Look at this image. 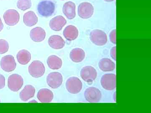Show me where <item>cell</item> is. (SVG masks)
I'll return each instance as SVG.
<instances>
[{
	"label": "cell",
	"mask_w": 151,
	"mask_h": 113,
	"mask_svg": "<svg viewBox=\"0 0 151 113\" xmlns=\"http://www.w3.org/2000/svg\"><path fill=\"white\" fill-rule=\"evenodd\" d=\"M48 67L52 70H58L62 66L63 62L61 59L55 55L49 56L47 60Z\"/></svg>",
	"instance_id": "7402d4cb"
},
{
	"label": "cell",
	"mask_w": 151,
	"mask_h": 113,
	"mask_svg": "<svg viewBox=\"0 0 151 113\" xmlns=\"http://www.w3.org/2000/svg\"><path fill=\"white\" fill-rule=\"evenodd\" d=\"M3 18L6 24L14 26L19 21L20 15L18 12L15 10L9 9L4 13Z\"/></svg>",
	"instance_id": "7c38bea8"
},
{
	"label": "cell",
	"mask_w": 151,
	"mask_h": 113,
	"mask_svg": "<svg viewBox=\"0 0 151 113\" xmlns=\"http://www.w3.org/2000/svg\"><path fill=\"white\" fill-rule=\"evenodd\" d=\"M89 38L92 43L97 46H103L108 41V36L104 31L100 29H94L91 31Z\"/></svg>",
	"instance_id": "7a4b0ae2"
},
{
	"label": "cell",
	"mask_w": 151,
	"mask_h": 113,
	"mask_svg": "<svg viewBox=\"0 0 151 113\" xmlns=\"http://www.w3.org/2000/svg\"><path fill=\"white\" fill-rule=\"evenodd\" d=\"M47 83L52 89H56L62 85L63 78L62 74L59 72L50 73L47 77Z\"/></svg>",
	"instance_id": "30bf717a"
},
{
	"label": "cell",
	"mask_w": 151,
	"mask_h": 113,
	"mask_svg": "<svg viewBox=\"0 0 151 113\" xmlns=\"http://www.w3.org/2000/svg\"><path fill=\"white\" fill-rule=\"evenodd\" d=\"M85 99L90 103L99 102L102 98V94L99 89L90 87L85 90L84 93Z\"/></svg>",
	"instance_id": "5b68a950"
},
{
	"label": "cell",
	"mask_w": 151,
	"mask_h": 113,
	"mask_svg": "<svg viewBox=\"0 0 151 113\" xmlns=\"http://www.w3.org/2000/svg\"><path fill=\"white\" fill-rule=\"evenodd\" d=\"M5 86V78L4 75L0 74V89H4Z\"/></svg>",
	"instance_id": "f1b7e54d"
},
{
	"label": "cell",
	"mask_w": 151,
	"mask_h": 113,
	"mask_svg": "<svg viewBox=\"0 0 151 113\" xmlns=\"http://www.w3.org/2000/svg\"><path fill=\"white\" fill-rule=\"evenodd\" d=\"M60 1H65V0H60Z\"/></svg>",
	"instance_id": "d6a6232c"
},
{
	"label": "cell",
	"mask_w": 151,
	"mask_h": 113,
	"mask_svg": "<svg viewBox=\"0 0 151 113\" xmlns=\"http://www.w3.org/2000/svg\"><path fill=\"white\" fill-rule=\"evenodd\" d=\"M54 95L51 90L47 89H40L37 94L38 100L42 103H49L53 100Z\"/></svg>",
	"instance_id": "9a60e30c"
},
{
	"label": "cell",
	"mask_w": 151,
	"mask_h": 113,
	"mask_svg": "<svg viewBox=\"0 0 151 113\" xmlns=\"http://www.w3.org/2000/svg\"><path fill=\"white\" fill-rule=\"evenodd\" d=\"M0 64L1 69L6 72H12L17 67L14 57L12 55H7L3 57Z\"/></svg>",
	"instance_id": "8fae6325"
},
{
	"label": "cell",
	"mask_w": 151,
	"mask_h": 113,
	"mask_svg": "<svg viewBox=\"0 0 151 113\" xmlns=\"http://www.w3.org/2000/svg\"><path fill=\"white\" fill-rule=\"evenodd\" d=\"M67 21L62 16H57L53 18L49 23V26L51 29L54 31H59L66 24Z\"/></svg>",
	"instance_id": "4fadbf2b"
},
{
	"label": "cell",
	"mask_w": 151,
	"mask_h": 113,
	"mask_svg": "<svg viewBox=\"0 0 151 113\" xmlns=\"http://www.w3.org/2000/svg\"><path fill=\"white\" fill-rule=\"evenodd\" d=\"M18 8L22 11H26L31 7V0H18L17 3Z\"/></svg>",
	"instance_id": "d4e9b609"
},
{
	"label": "cell",
	"mask_w": 151,
	"mask_h": 113,
	"mask_svg": "<svg viewBox=\"0 0 151 113\" xmlns=\"http://www.w3.org/2000/svg\"><path fill=\"white\" fill-rule=\"evenodd\" d=\"M64 37L69 41L75 40L78 36V31L77 28L72 25L68 26L63 31Z\"/></svg>",
	"instance_id": "ac0fdd59"
},
{
	"label": "cell",
	"mask_w": 151,
	"mask_h": 113,
	"mask_svg": "<svg viewBox=\"0 0 151 113\" xmlns=\"http://www.w3.org/2000/svg\"><path fill=\"white\" fill-rule=\"evenodd\" d=\"M35 89L33 86L26 85L20 92L19 97L22 101L27 102L35 96Z\"/></svg>",
	"instance_id": "d6986e66"
},
{
	"label": "cell",
	"mask_w": 151,
	"mask_h": 113,
	"mask_svg": "<svg viewBox=\"0 0 151 113\" xmlns=\"http://www.w3.org/2000/svg\"><path fill=\"white\" fill-rule=\"evenodd\" d=\"M30 37L35 42H41L45 39L46 37V32L42 28H34L32 29L30 32Z\"/></svg>",
	"instance_id": "5bb4252c"
},
{
	"label": "cell",
	"mask_w": 151,
	"mask_h": 113,
	"mask_svg": "<svg viewBox=\"0 0 151 113\" xmlns=\"http://www.w3.org/2000/svg\"><path fill=\"white\" fill-rule=\"evenodd\" d=\"M110 41L113 44H116V29H113L110 32L109 34Z\"/></svg>",
	"instance_id": "4316f807"
},
{
	"label": "cell",
	"mask_w": 151,
	"mask_h": 113,
	"mask_svg": "<svg viewBox=\"0 0 151 113\" xmlns=\"http://www.w3.org/2000/svg\"><path fill=\"white\" fill-rule=\"evenodd\" d=\"M94 12V7L90 3L84 2L78 6V15L81 19H87L90 18L93 15Z\"/></svg>",
	"instance_id": "52a82bcc"
},
{
	"label": "cell",
	"mask_w": 151,
	"mask_h": 113,
	"mask_svg": "<svg viewBox=\"0 0 151 113\" xmlns=\"http://www.w3.org/2000/svg\"><path fill=\"white\" fill-rule=\"evenodd\" d=\"M8 42L4 39H0V54H4L8 51Z\"/></svg>",
	"instance_id": "484cf974"
},
{
	"label": "cell",
	"mask_w": 151,
	"mask_h": 113,
	"mask_svg": "<svg viewBox=\"0 0 151 113\" xmlns=\"http://www.w3.org/2000/svg\"><path fill=\"white\" fill-rule=\"evenodd\" d=\"M85 57V52L82 49H73L70 53V58L73 62L79 63L83 61Z\"/></svg>",
	"instance_id": "44dd1931"
},
{
	"label": "cell",
	"mask_w": 151,
	"mask_h": 113,
	"mask_svg": "<svg viewBox=\"0 0 151 113\" xmlns=\"http://www.w3.org/2000/svg\"><path fill=\"white\" fill-rule=\"evenodd\" d=\"M0 103H1V100H0Z\"/></svg>",
	"instance_id": "836d02e7"
},
{
	"label": "cell",
	"mask_w": 151,
	"mask_h": 113,
	"mask_svg": "<svg viewBox=\"0 0 151 113\" xmlns=\"http://www.w3.org/2000/svg\"><path fill=\"white\" fill-rule=\"evenodd\" d=\"M116 46H113L110 51V54L112 59L115 61H116Z\"/></svg>",
	"instance_id": "83f0119b"
},
{
	"label": "cell",
	"mask_w": 151,
	"mask_h": 113,
	"mask_svg": "<svg viewBox=\"0 0 151 113\" xmlns=\"http://www.w3.org/2000/svg\"><path fill=\"white\" fill-rule=\"evenodd\" d=\"M4 24H3L1 19V18H0V32L3 29H4Z\"/></svg>",
	"instance_id": "f546056e"
},
{
	"label": "cell",
	"mask_w": 151,
	"mask_h": 113,
	"mask_svg": "<svg viewBox=\"0 0 151 113\" xmlns=\"http://www.w3.org/2000/svg\"><path fill=\"white\" fill-rule=\"evenodd\" d=\"M116 92H115V93H114V95H113V99H114V101H115V102H116Z\"/></svg>",
	"instance_id": "4dcf8cb0"
},
{
	"label": "cell",
	"mask_w": 151,
	"mask_h": 113,
	"mask_svg": "<svg viewBox=\"0 0 151 113\" xmlns=\"http://www.w3.org/2000/svg\"><path fill=\"white\" fill-rule=\"evenodd\" d=\"M38 12L42 17H49L54 14L55 2L54 0H41L37 6Z\"/></svg>",
	"instance_id": "6da1fadb"
},
{
	"label": "cell",
	"mask_w": 151,
	"mask_h": 113,
	"mask_svg": "<svg viewBox=\"0 0 151 113\" xmlns=\"http://www.w3.org/2000/svg\"><path fill=\"white\" fill-rule=\"evenodd\" d=\"M65 86L69 93L76 94L81 92L83 84L79 78L76 77H72L67 79L65 83Z\"/></svg>",
	"instance_id": "3957f363"
},
{
	"label": "cell",
	"mask_w": 151,
	"mask_h": 113,
	"mask_svg": "<svg viewBox=\"0 0 151 113\" xmlns=\"http://www.w3.org/2000/svg\"><path fill=\"white\" fill-rule=\"evenodd\" d=\"M97 71L94 67L86 66L81 69L80 76L82 80L87 83H92L97 77Z\"/></svg>",
	"instance_id": "9c48e42d"
},
{
	"label": "cell",
	"mask_w": 151,
	"mask_h": 113,
	"mask_svg": "<svg viewBox=\"0 0 151 113\" xmlns=\"http://www.w3.org/2000/svg\"><path fill=\"white\" fill-rule=\"evenodd\" d=\"M98 66L100 70L103 72H111L116 68V64L111 59L104 58L100 59L98 63Z\"/></svg>",
	"instance_id": "ffe728a7"
},
{
	"label": "cell",
	"mask_w": 151,
	"mask_h": 113,
	"mask_svg": "<svg viewBox=\"0 0 151 113\" xmlns=\"http://www.w3.org/2000/svg\"><path fill=\"white\" fill-rule=\"evenodd\" d=\"M23 22L27 26L31 27L37 24L38 17L35 12L32 11H29L24 15Z\"/></svg>",
	"instance_id": "603a6c76"
},
{
	"label": "cell",
	"mask_w": 151,
	"mask_h": 113,
	"mask_svg": "<svg viewBox=\"0 0 151 113\" xmlns=\"http://www.w3.org/2000/svg\"><path fill=\"white\" fill-rule=\"evenodd\" d=\"M17 59L19 64L26 65L28 64L31 59L30 53L25 49H22L18 52L17 55Z\"/></svg>",
	"instance_id": "cb8c5ba5"
},
{
	"label": "cell",
	"mask_w": 151,
	"mask_h": 113,
	"mask_svg": "<svg viewBox=\"0 0 151 113\" xmlns=\"http://www.w3.org/2000/svg\"><path fill=\"white\" fill-rule=\"evenodd\" d=\"M30 75L35 78H40L43 76L45 71V68L43 63L39 60L33 61L28 67Z\"/></svg>",
	"instance_id": "277c9868"
},
{
	"label": "cell",
	"mask_w": 151,
	"mask_h": 113,
	"mask_svg": "<svg viewBox=\"0 0 151 113\" xmlns=\"http://www.w3.org/2000/svg\"><path fill=\"white\" fill-rule=\"evenodd\" d=\"M23 84L22 77L17 74H12L9 76L8 79V86L12 92H18L22 87Z\"/></svg>",
	"instance_id": "ba28073f"
},
{
	"label": "cell",
	"mask_w": 151,
	"mask_h": 113,
	"mask_svg": "<svg viewBox=\"0 0 151 113\" xmlns=\"http://www.w3.org/2000/svg\"><path fill=\"white\" fill-rule=\"evenodd\" d=\"M63 12L68 19L72 20L75 17L76 5L72 1L65 2L63 7Z\"/></svg>",
	"instance_id": "2e32d148"
},
{
	"label": "cell",
	"mask_w": 151,
	"mask_h": 113,
	"mask_svg": "<svg viewBox=\"0 0 151 113\" xmlns=\"http://www.w3.org/2000/svg\"><path fill=\"white\" fill-rule=\"evenodd\" d=\"M101 86L105 90L112 91L116 87V75L113 73H108L103 75L100 81Z\"/></svg>",
	"instance_id": "8992f818"
},
{
	"label": "cell",
	"mask_w": 151,
	"mask_h": 113,
	"mask_svg": "<svg viewBox=\"0 0 151 113\" xmlns=\"http://www.w3.org/2000/svg\"><path fill=\"white\" fill-rule=\"evenodd\" d=\"M104 1L108 2H111L114 1L115 0H104Z\"/></svg>",
	"instance_id": "1f68e13d"
},
{
	"label": "cell",
	"mask_w": 151,
	"mask_h": 113,
	"mask_svg": "<svg viewBox=\"0 0 151 113\" xmlns=\"http://www.w3.org/2000/svg\"><path fill=\"white\" fill-rule=\"evenodd\" d=\"M49 45L51 48L55 49H60L63 48L65 45V41L60 36L53 35L49 38Z\"/></svg>",
	"instance_id": "e0dca14e"
}]
</instances>
